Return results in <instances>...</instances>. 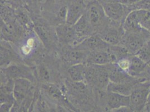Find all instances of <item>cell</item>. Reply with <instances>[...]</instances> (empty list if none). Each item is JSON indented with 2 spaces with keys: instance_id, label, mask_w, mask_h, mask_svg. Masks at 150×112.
Segmentation results:
<instances>
[{
  "instance_id": "6da1fadb",
  "label": "cell",
  "mask_w": 150,
  "mask_h": 112,
  "mask_svg": "<svg viewBox=\"0 0 150 112\" xmlns=\"http://www.w3.org/2000/svg\"><path fill=\"white\" fill-rule=\"evenodd\" d=\"M11 44L22 61L31 66H35L50 53L44 48L34 29L26 31L19 40Z\"/></svg>"
},
{
  "instance_id": "7a4b0ae2",
  "label": "cell",
  "mask_w": 150,
  "mask_h": 112,
  "mask_svg": "<svg viewBox=\"0 0 150 112\" xmlns=\"http://www.w3.org/2000/svg\"><path fill=\"white\" fill-rule=\"evenodd\" d=\"M64 83L69 100L78 112L96 111L93 88L85 82H74L66 78Z\"/></svg>"
},
{
  "instance_id": "3957f363",
  "label": "cell",
  "mask_w": 150,
  "mask_h": 112,
  "mask_svg": "<svg viewBox=\"0 0 150 112\" xmlns=\"http://www.w3.org/2000/svg\"><path fill=\"white\" fill-rule=\"evenodd\" d=\"M33 29L48 53L58 56L61 45L57 35L56 26L52 25L40 14L31 15Z\"/></svg>"
},
{
  "instance_id": "277c9868",
  "label": "cell",
  "mask_w": 150,
  "mask_h": 112,
  "mask_svg": "<svg viewBox=\"0 0 150 112\" xmlns=\"http://www.w3.org/2000/svg\"><path fill=\"white\" fill-rule=\"evenodd\" d=\"M85 14L97 34L103 31L110 21L98 0H87Z\"/></svg>"
},
{
  "instance_id": "5b68a950",
  "label": "cell",
  "mask_w": 150,
  "mask_h": 112,
  "mask_svg": "<svg viewBox=\"0 0 150 112\" xmlns=\"http://www.w3.org/2000/svg\"><path fill=\"white\" fill-rule=\"evenodd\" d=\"M1 75L13 80L27 79L38 85L34 66L23 62L12 63L6 67L1 68Z\"/></svg>"
},
{
  "instance_id": "8992f818",
  "label": "cell",
  "mask_w": 150,
  "mask_h": 112,
  "mask_svg": "<svg viewBox=\"0 0 150 112\" xmlns=\"http://www.w3.org/2000/svg\"><path fill=\"white\" fill-rule=\"evenodd\" d=\"M90 52L81 50L76 47L61 46L58 57L65 70L69 67L79 63H85Z\"/></svg>"
},
{
  "instance_id": "52a82bcc",
  "label": "cell",
  "mask_w": 150,
  "mask_h": 112,
  "mask_svg": "<svg viewBox=\"0 0 150 112\" xmlns=\"http://www.w3.org/2000/svg\"><path fill=\"white\" fill-rule=\"evenodd\" d=\"M150 81L137 83L129 95V108L131 112H144L150 91Z\"/></svg>"
},
{
  "instance_id": "ba28073f",
  "label": "cell",
  "mask_w": 150,
  "mask_h": 112,
  "mask_svg": "<svg viewBox=\"0 0 150 112\" xmlns=\"http://www.w3.org/2000/svg\"><path fill=\"white\" fill-rule=\"evenodd\" d=\"M150 32L146 29L136 33L125 32L120 44L124 45L132 55H135L150 38Z\"/></svg>"
},
{
  "instance_id": "9c48e42d",
  "label": "cell",
  "mask_w": 150,
  "mask_h": 112,
  "mask_svg": "<svg viewBox=\"0 0 150 112\" xmlns=\"http://www.w3.org/2000/svg\"><path fill=\"white\" fill-rule=\"evenodd\" d=\"M103 7L107 17L110 20L118 23H123L129 13L132 11L120 3L118 0L99 1Z\"/></svg>"
},
{
  "instance_id": "30bf717a",
  "label": "cell",
  "mask_w": 150,
  "mask_h": 112,
  "mask_svg": "<svg viewBox=\"0 0 150 112\" xmlns=\"http://www.w3.org/2000/svg\"><path fill=\"white\" fill-rule=\"evenodd\" d=\"M1 40L14 43L23 37L26 30L17 19L4 22L1 20Z\"/></svg>"
},
{
  "instance_id": "8fae6325",
  "label": "cell",
  "mask_w": 150,
  "mask_h": 112,
  "mask_svg": "<svg viewBox=\"0 0 150 112\" xmlns=\"http://www.w3.org/2000/svg\"><path fill=\"white\" fill-rule=\"evenodd\" d=\"M31 81L27 79H18L14 81L13 95L15 102L20 106L25 99L33 98L38 87Z\"/></svg>"
},
{
  "instance_id": "7c38bea8",
  "label": "cell",
  "mask_w": 150,
  "mask_h": 112,
  "mask_svg": "<svg viewBox=\"0 0 150 112\" xmlns=\"http://www.w3.org/2000/svg\"><path fill=\"white\" fill-rule=\"evenodd\" d=\"M57 35L61 46L76 47L82 40L77 36L74 25L64 23L56 26Z\"/></svg>"
},
{
  "instance_id": "4fadbf2b",
  "label": "cell",
  "mask_w": 150,
  "mask_h": 112,
  "mask_svg": "<svg viewBox=\"0 0 150 112\" xmlns=\"http://www.w3.org/2000/svg\"><path fill=\"white\" fill-rule=\"evenodd\" d=\"M125 33L122 23L110 20L106 28L98 34L109 45H117L120 44Z\"/></svg>"
},
{
  "instance_id": "5bb4252c",
  "label": "cell",
  "mask_w": 150,
  "mask_h": 112,
  "mask_svg": "<svg viewBox=\"0 0 150 112\" xmlns=\"http://www.w3.org/2000/svg\"><path fill=\"white\" fill-rule=\"evenodd\" d=\"M87 0H70L66 23L74 25L85 13Z\"/></svg>"
},
{
  "instance_id": "9a60e30c",
  "label": "cell",
  "mask_w": 150,
  "mask_h": 112,
  "mask_svg": "<svg viewBox=\"0 0 150 112\" xmlns=\"http://www.w3.org/2000/svg\"><path fill=\"white\" fill-rule=\"evenodd\" d=\"M106 65L110 82L115 83H128L134 81H144L132 76L128 72L119 69L115 63H110Z\"/></svg>"
},
{
  "instance_id": "2e32d148",
  "label": "cell",
  "mask_w": 150,
  "mask_h": 112,
  "mask_svg": "<svg viewBox=\"0 0 150 112\" xmlns=\"http://www.w3.org/2000/svg\"><path fill=\"white\" fill-rule=\"evenodd\" d=\"M0 51L1 68L6 67L12 63L23 62L9 42L1 40Z\"/></svg>"
},
{
  "instance_id": "e0dca14e",
  "label": "cell",
  "mask_w": 150,
  "mask_h": 112,
  "mask_svg": "<svg viewBox=\"0 0 150 112\" xmlns=\"http://www.w3.org/2000/svg\"><path fill=\"white\" fill-rule=\"evenodd\" d=\"M128 74L142 81H150L147 73V63L136 55L131 56V63Z\"/></svg>"
},
{
  "instance_id": "ac0fdd59",
  "label": "cell",
  "mask_w": 150,
  "mask_h": 112,
  "mask_svg": "<svg viewBox=\"0 0 150 112\" xmlns=\"http://www.w3.org/2000/svg\"><path fill=\"white\" fill-rule=\"evenodd\" d=\"M109 45L98 34L96 33L85 39L76 47L88 52H92L99 50H108Z\"/></svg>"
},
{
  "instance_id": "d6986e66",
  "label": "cell",
  "mask_w": 150,
  "mask_h": 112,
  "mask_svg": "<svg viewBox=\"0 0 150 112\" xmlns=\"http://www.w3.org/2000/svg\"><path fill=\"white\" fill-rule=\"evenodd\" d=\"M116 59L108 49L90 52L85 63L95 65H105L110 63H116Z\"/></svg>"
},
{
  "instance_id": "ffe728a7",
  "label": "cell",
  "mask_w": 150,
  "mask_h": 112,
  "mask_svg": "<svg viewBox=\"0 0 150 112\" xmlns=\"http://www.w3.org/2000/svg\"><path fill=\"white\" fill-rule=\"evenodd\" d=\"M106 104L109 112H115L122 107L129 106V96L107 91Z\"/></svg>"
},
{
  "instance_id": "44dd1931",
  "label": "cell",
  "mask_w": 150,
  "mask_h": 112,
  "mask_svg": "<svg viewBox=\"0 0 150 112\" xmlns=\"http://www.w3.org/2000/svg\"><path fill=\"white\" fill-rule=\"evenodd\" d=\"M74 27L77 36L82 41L86 38L96 34L85 13L77 21Z\"/></svg>"
},
{
  "instance_id": "7402d4cb",
  "label": "cell",
  "mask_w": 150,
  "mask_h": 112,
  "mask_svg": "<svg viewBox=\"0 0 150 112\" xmlns=\"http://www.w3.org/2000/svg\"><path fill=\"white\" fill-rule=\"evenodd\" d=\"M96 70L93 89L107 91L110 81L107 65H96Z\"/></svg>"
},
{
  "instance_id": "603a6c76",
  "label": "cell",
  "mask_w": 150,
  "mask_h": 112,
  "mask_svg": "<svg viewBox=\"0 0 150 112\" xmlns=\"http://www.w3.org/2000/svg\"><path fill=\"white\" fill-rule=\"evenodd\" d=\"M15 15L16 19L22 25L26 31L33 30L34 23L31 13L25 7H19L15 9Z\"/></svg>"
},
{
  "instance_id": "cb8c5ba5",
  "label": "cell",
  "mask_w": 150,
  "mask_h": 112,
  "mask_svg": "<svg viewBox=\"0 0 150 112\" xmlns=\"http://www.w3.org/2000/svg\"><path fill=\"white\" fill-rule=\"evenodd\" d=\"M85 67L86 63H79L69 66L66 70L65 78L74 82H85Z\"/></svg>"
},
{
  "instance_id": "d4e9b609",
  "label": "cell",
  "mask_w": 150,
  "mask_h": 112,
  "mask_svg": "<svg viewBox=\"0 0 150 112\" xmlns=\"http://www.w3.org/2000/svg\"><path fill=\"white\" fill-rule=\"evenodd\" d=\"M123 26L127 33H136L144 29L139 22L136 10L129 13L123 23Z\"/></svg>"
},
{
  "instance_id": "484cf974",
  "label": "cell",
  "mask_w": 150,
  "mask_h": 112,
  "mask_svg": "<svg viewBox=\"0 0 150 112\" xmlns=\"http://www.w3.org/2000/svg\"><path fill=\"white\" fill-rule=\"evenodd\" d=\"M139 82L143 81H134L128 83H115L110 82L107 88V91L129 96L135 85Z\"/></svg>"
},
{
  "instance_id": "4316f807",
  "label": "cell",
  "mask_w": 150,
  "mask_h": 112,
  "mask_svg": "<svg viewBox=\"0 0 150 112\" xmlns=\"http://www.w3.org/2000/svg\"><path fill=\"white\" fill-rule=\"evenodd\" d=\"M109 50L114 56L117 62L118 60L122 58L129 57L132 55L127 48L120 44L117 45H110Z\"/></svg>"
},
{
  "instance_id": "83f0119b",
  "label": "cell",
  "mask_w": 150,
  "mask_h": 112,
  "mask_svg": "<svg viewBox=\"0 0 150 112\" xmlns=\"http://www.w3.org/2000/svg\"><path fill=\"white\" fill-rule=\"evenodd\" d=\"M136 11L140 25L144 29L150 32V10H139Z\"/></svg>"
},
{
  "instance_id": "f1b7e54d",
  "label": "cell",
  "mask_w": 150,
  "mask_h": 112,
  "mask_svg": "<svg viewBox=\"0 0 150 112\" xmlns=\"http://www.w3.org/2000/svg\"><path fill=\"white\" fill-rule=\"evenodd\" d=\"M139 57L145 62H149L150 61V40L144 44V46L140 49L135 55Z\"/></svg>"
},
{
  "instance_id": "f546056e",
  "label": "cell",
  "mask_w": 150,
  "mask_h": 112,
  "mask_svg": "<svg viewBox=\"0 0 150 112\" xmlns=\"http://www.w3.org/2000/svg\"><path fill=\"white\" fill-rule=\"evenodd\" d=\"M131 56L125 57V58H122L119 60H118L117 62L115 63L119 69L125 71L128 73V71H129V67H130Z\"/></svg>"
},
{
  "instance_id": "4dcf8cb0",
  "label": "cell",
  "mask_w": 150,
  "mask_h": 112,
  "mask_svg": "<svg viewBox=\"0 0 150 112\" xmlns=\"http://www.w3.org/2000/svg\"><path fill=\"white\" fill-rule=\"evenodd\" d=\"M128 8L131 11L139 10H150V0H141L137 4Z\"/></svg>"
},
{
  "instance_id": "1f68e13d",
  "label": "cell",
  "mask_w": 150,
  "mask_h": 112,
  "mask_svg": "<svg viewBox=\"0 0 150 112\" xmlns=\"http://www.w3.org/2000/svg\"><path fill=\"white\" fill-rule=\"evenodd\" d=\"M14 102L15 101H9V102H5L1 104V106H0L1 112H11V109L13 107Z\"/></svg>"
},
{
  "instance_id": "d6a6232c",
  "label": "cell",
  "mask_w": 150,
  "mask_h": 112,
  "mask_svg": "<svg viewBox=\"0 0 150 112\" xmlns=\"http://www.w3.org/2000/svg\"><path fill=\"white\" fill-rule=\"evenodd\" d=\"M120 3L123 4L126 6L130 7L135 4H137L141 0H118Z\"/></svg>"
},
{
  "instance_id": "836d02e7",
  "label": "cell",
  "mask_w": 150,
  "mask_h": 112,
  "mask_svg": "<svg viewBox=\"0 0 150 112\" xmlns=\"http://www.w3.org/2000/svg\"><path fill=\"white\" fill-rule=\"evenodd\" d=\"M144 112H150V91H149V97L147 99V102L146 104V106L145 107Z\"/></svg>"
},
{
  "instance_id": "e575fe53",
  "label": "cell",
  "mask_w": 150,
  "mask_h": 112,
  "mask_svg": "<svg viewBox=\"0 0 150 112\" xmlns=\"http://www.w3.org/2000/svg\"><path fill=\"white\" fill-rule=\"evenodd\" d=\"M147 73L150 80V61L147 63Z\"/></svg>"
},
{
  "instance_id": "d590c367",
  "label": "cell",
  "mask_w": 150,
  "mask_h": 112,
  "mask_svg": "<svg viewBox=\"0 0 150 112\" xmlns=\"http://www.w3.org/2000/svg\"><path fill=\"white\" fill-rule=\"evenodd\" d=\"M38 2H39V4H40V5L42 6L47 0H38Z\"/></svg>"
},
{
  "instance_id": "8d00e7d4",
  "label": "cell",
  "mask_w": 150,
  "mask_h": 112,
  "mask_svg": "<svg viewBox=\"0 0 150 112\" xmlns=\"http://www.w3.org/2000/svg\"><path fill=\"white\" fill-rule=\"evenodd\" d=\"M149 39H150V38H149Z\"/></svg>"
}]
</instances>
